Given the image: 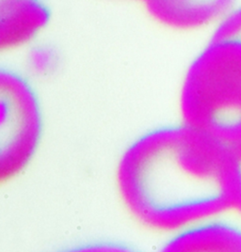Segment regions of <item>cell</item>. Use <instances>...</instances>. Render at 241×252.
<instances>
[{
    "instance_id": "3",
    "label": "cell",
    "mask_w": 241,
    "mask_h": 252,
    "mask_svg": "<svg viewBox=\"0 0 241 252\" xmlns=\"http://www.w3.org/2000/svg\"><path fill=\"white\" fill-rule=\"evenodd\" d=\"M42 108L29 80L0 71V181L9 182L29 166L41 142Z\"/></svg>"
},
{
    "instance_id": "4",
    "label": "cell",
    "mask_w": 241,
    "mask_h": 252,
    "mask_svg": "<svg viewBox=\"0 0 241 252\" xmlns=\"http://www.w3.org/2000/svg\"><path fill=\"white\" fill-rule=\"evenodd\" d=\"M240 3L238 0H148L150 17L178 32L216 28Z\"/></svg>"
},
{
    "instance_id": "10",
    "label": "cell",
    "mask_w": 241,
    "mask_h": 252,
    "mask_svg": "<svg viewBox=\"0 0 241 252\" xmlns=\"http://www.w3.org/2000/svg\"><path fill=\"white\" fill-rule=\"evenodd\" d=\"M138 1H140V2H143V4H144V3H146L147 1H148V0H138Z\"/></svg>"
},
{
    "instance_id": "6",
    "label": "cell",
    "mask_w": 241,
    "mask_h": 252,
    "mask_svg": "<svg viewBox=\"0 0 241 252\" xmlns=\"http://www.w3.org/2000/svg\"><path fill=\"white\" fill-rule=\"evenodd\" d=\"M166 252H241V228L224 221H200L179 231Z\"/></svg>"
},
{
    "instance_id": "2",
    "label": "cell",
    "mask_w": 241,
    "mask_h": 252,
    "mask_svg": "<svg viewBox=\"0 0 241 252\" xmlns=\"http://www.w3.org/2000/svg\"><path fill=\"white\" fill-rule=\"evenodd\" d=\"M184 123L241 161V41L212 38L190 63L180 97Z\"/></svg>"
},
{
    "instance_id": "9",
    "label": "cell",
    "mask_w": 241,
    "mask_h": 252,
    "mask_svg": "<svg viewBox=\"0 0 241 252\" xmlns=\"http://www.w3.org/2000/svg\"><path fill=\"white\" fill-rule=\"evenodd\" d=\"M235 207L241 213V184L240 192H239V196H238V200H237V203H236Z\"/></svg>"
},
{
    "instance_id": "7",
    "label": "cell",
    "mask_w": 241,
    "mask_h": 252,
    "mask_svg": "<svg viewBox=\"0 0 241 252\" xmlns=\"http://www.w3.org/2000/svg\"><path fill=\"white\" fill-rule=\"evenodd\" d=\"M26 61L33 74L47 76L60 67L61 55L51 43L38 40L28 47Z\"/></svg>"
},
{
    "instance_id": "8",
    "label": "cell",
    "mask_w": 241,
    "mask_h": 252,
    "mask_svg": "<svg viewBox=\"0 0 241 252\" xmlns=\"http://www.w3.org/2000/svg\"><path fill=\"white\" fill-rule=\"evenodd\" d=\"M212 38H228L241 41V4L213 29Z\"/></svg>"
},
{
    "instance_id": "1",
    "label": "cell",
    "mask_w": 241,
    "mask_h": 252,
    "mask_svg": "<svg viewBox=\"0 0 241 252\" xmlns=\"http://www.w3.org/2000/svg\"><path fill=\"white\" fill-rule=\"evenodd\" d=\"M241 184V160L186 123L138 137L117 168L126 209L156 231H180L234 208Z\"/></svg>"
},
{
    "instance_id": "5",
    "label": "cell",
    "mask_w": 241,
    "mask_h": 252,
    "mask_svg": "<svg viewBox=\"0 0 241 252\" xmlns=\"http://www.w3.org/2000/svg\"><path fill=\"white\" fill-rule=\"evenodd\" d=\"M51 21L43 0H0V49L11 51L37 42Z\"/></svg>"
}]
</instances>
